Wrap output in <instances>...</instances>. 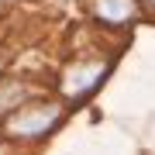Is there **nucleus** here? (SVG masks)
Listing matches in <instances>:
<instances>
[{
  "label": "nucleus",
  "mask_w": 155,
  "mask_h": 155,
  "mask_svg": "<svg viewBox=\"0 0 155 155\" xmlns=\"http://www.w3.org/2000/svg\"><path fill=\"white\" fill-rule=\"evenodd\" d=\"M62 117L59 104H31V107H17L7 117V131L17 138H41L52 124Z\"/></svg>",
  "instance_id": "obj_1"
},
{
  "label": "nucleus",
  "mask_w": 155,
  "mask_h": 155,
  "mask_svg": "<svg viewBox=\"0 0 155 155\" xmlns=\"http://www.w3.org/2000/svg\"><path fill=\"white\" fill-rule=\"evenodd\" d=\"M104 62H93V66H86V62H76V66H69V72L62 76V90H66L69 97H83L90 93L97 83H100V76H104Z\"/></svg>",
  "instance_id": "obj_2"
},
{
  "label": "nucleus",
  "mask_w": 155,
  "mask_h": 155,
  "mask_svg": "<svg viewBox=\"0 0 155 155\" xmlns=\"http://www.w3.org/2000/svg\"><path fill=\"white\" fill-rule=\"evenodd\" d=\"M97 11L107 21H124L134 14V0H97Z\"/></svg>",
  "instance_id": "obj_3"
},
{
  "label": "nucleus",
  "mask_w": 155,
  "mask_h": 155,
  "mask_svg": "<svg viewBox=\"0 0 155 155\" xmlns=\"http://www.w3.org/2000/svg\"><path fill=\"white\" fill-rule=\"evenodd\" d=\"M141 4H145V7H152V11H155V0H141Z\"/></svg>",
  "instance_id": "obj_4"
}]
</instances>
